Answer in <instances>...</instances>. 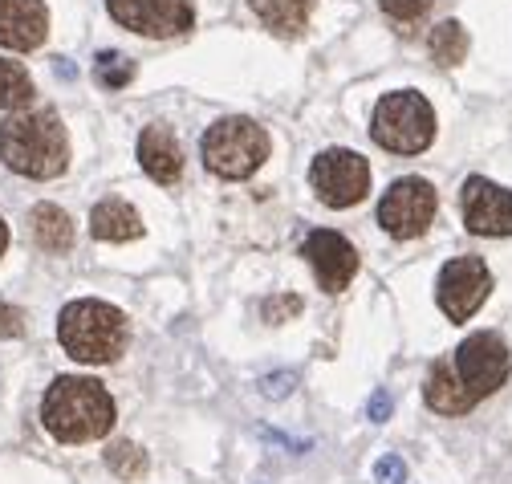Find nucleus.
Listing matches in <instances>:
<instances>
[{"label": "nucleus", "mask_w": 512, "mask_h": 484, "mask_svg": "<svg viewBox=\"0 0 512 484\" xmlns=\"http://www.w3.org/2000/svg\"><path fill=\"white\" fill-rule=\"evenodd\" d=\"M370 139L382 151L395 155H419L435 139V110L419 90H395L378 98L374 118H370Z\"/></svg>", "instance_id": "nucleus-5"}, {"label": "nucleus", "mask_w": 512, "mask_h": 484, "mask_svg": "<svg viewBox=\"0 0 512 484\" xmlns=\"http://www.w3.org/2000/svg\"><path fill=\"white\" fill-rule=\"evenodd\" d=\"M29 228H33V240L45 253H70L74 249V220L57 204H37L29 212Z\"/></svg>", "instance_id": "nucleus-16"}, {"label": "nucleus", "mask_w": 512, "mask_h": 484, "mask_svg": "<svg viewBox=\"0 0 512 484\" xmlns=\"http://www.w3.org/2000/svg\"><path fill=\"white\" fill-rule=\"evenodd\" d=\"M57 342L70 358L86 362V367L114 362L126 350V314L110 306V301L78 297L57 318Z\"/></svg>", "instance_id": "nucleus-4"}, {"label": "nucleus", "mask_w": 512, "mask_h": 484, "mask_svg": "<svg viewBox=\"0 0 512 484\" xmlns=\"http://www.w3.org/2000/svg\"><path fill=\"white\" fill-rule=\"evenodd\" d=\"M33 78H29V70L21 66V62H5L0 57V106L5 110H25L29 102H33Z\"/></svg>", "instance_id": "nucleus-19"}, {"label": "nucleus", "mask_w": 512, "mask_h": 484, "mask_svg": "<svg viewBox=\"0 0 512 484\" xmlns=\"http://www.w3.org/2000/svg\"><path fill=\"white\" fill-rule=\"evenodd\" d=\"M492 293V273L480 257H452L439 269L435 301L452 322H468Z\"/></svg>", "instance_id": "nucleus-9"}, {"label": "nucleus", "mask_w": 512, "mask_h": 484, "mask_svg": "<svg viewBox=\"0 0 512 484\" xmlns=\"http://www.w3.org/2000/svg\"><path fill=\"white\" fill-rule=\"evenodd\" d=\"M374 480H378V484H403V480H407V464H403L399 456H382V460L374 464Z\"/></svg>", "instance_id": "nucleus-26"}, {"label": "nucleus", "mask_w": 512, "mask_h": 484, "mask_svg": "<svg viewBox=\"0 0 512 484\" xmlns=\"http://www.w3.org/2000/svg\"><path fill=\"white\" fill-rule=\"evenodd\" d=\"M57 74H61V78H74V66H70V62H61V57H57Z\"/></svg>", "instance_id": "nucleus-29"}, {"label": "nucleus", "mask_w": 512, "mask_h": 484, "mask_svg": "<svg viewBox=\"0 0 512 484\" xmlns=\"http://www.w3.org/2000/svg\"><path fill=\"white\" fill-rule=\"evenodd\" d=\"M435 208H439V196H435V188L427 184V179L403 175L387 188V196H382L378 224L387 228L395 240H415L435 220Z\"/></svg>", "instance_id": "nucleus-8"}, {"label": "nucleus", "mask_w": 512, "mask_h": 484, "mask_svg": "<svg viewBox=\"0 0 512 484\" xmlns=\"http://www.w3.org/2000/svg\"><path fill=\"white\" fill-rule=\"evenodd\" d=\"M387 415H391V395L387 391H374L370 395V419L374 423H387Z\"/></svg>", "instance_id": "nucleus-27"}, {"label": "nucleus", "mask_w": 512, "mask_h": 484, "mask_svg": "<svg viewBox=\"0 0 512 484\" xmlns=\"http://www.w3.org/2000/svg\"><path fill=\"white\" fill-rule=\"evenodd\" d=\"M94 78H98L106 90H126V82L135 78V66L126 62L122 53L106 49V53H98V62H94Z\"/></svg>", "instance_id": "nucleus-21"}, {"label": "nucleus", "mask_w": 512, "mask_h": 484, "mask_svg": "<svg viewBox=\"0 0 512 484\" xmlns=\"http://www.w3.org/2000/svg\"><path fill=\"white\" fill-rule=\"evenodd\" d=\"M0 159L29 179H57L70 167V139L53 110L13 114L0 123Z\"/></svg>", "instance_id": "nucleus-3"}, {"label": "nucleus", "mask_w": 512, "mask_h": 484, "mask_svg": "<svg viewBox=\"0 0 512 484\" xmlns=\"http://www.w3.org/2000/svg\"><path fill=\"white\" fill-rule=\"evenodd\" d=\"M427 49H431V62L439 66H460L468 57V29L460 21H443L431 29L427 37Z\"/></svg>", "instance_id": "nucleus-18"}, {"label": "nucleus", "mask_w": 512, "mask_h": 484, "mask_svg": "<svg viewBox=\"0 0 512 484\" xmlns=\"http://www.w3.org/2000/svg\"><path fill=\"white\" fill-rule=\"evenodd\" d=\"M301 257L309 261V269L317 273V281H322L326 293H342V289L354 281V273H358V253H354V245H350L342 232H334V228L309 232L305 245H301Z\"/></svg>", "instance_id": "nucleus-12"}, {"label": "nucleus", "mask_w": 512, "mask_h": 484, "mask_svg": "<svg viewBox=\"0 0 512 484\" xmlns=\"http://www.w3.org/2000/svg\"><path fill=\"white\" fill-rule=\"evenodd\" d=\"M252 13L265 21V29L281 37H301L313 13V0H248Z\"/></svg>", "instance_id": "nucleus-17"}, {"label": "nucleus", "mask_w": 512, "mask_h": 484, "mask_svg": "<svg viewBox=\"0 0 512 484\" xmlns=\"http://www.w3.org/2000/svg\"><path fill=\"white\" fill-rule=\"evenodd\" d=\"M106 468L118 476V480H143L147 476V452L131 440H118L106 448Z\"/></svg>", "instance_id": "nucleus-20"}, {"label": "nucleus", "mask_w": 512, "mask_h": 484, "mask_svg": "<svg viewBox=\"0 0 512 484\" xmlns=\"http://www.w3.org/2000/svg\"><path fill=\"white\" fill-rule=\"evenodd\" d=\"M21 334H25V314L0 297V338H21Z\"/></svg>", "instance_id": "nucleus-25"}, {"label": "nucleus", "mask_w": 512, "mask_h": 484, "mask_svg": "<svg viewBox=\"0 0 512 484\" xmlns=\"http://www.w3.org/2000/svg\"><path fill=\"white\" fill-rule=\"evenodd\" d=\"M110 17L139 37H179L196 25L191 0H106Z\"/></svg>", "instance_id": "nucleus-10"}, {"label": "nucleus", "mask_w": 512, "mask_h": 484, "mask_svg": "<svg viewBox=\"0 0 512 484\" xmlns=\"http://www.w3.org/2000/svg\"><path fill=\"white\" fill-rule=\"evenodd\" d=\"M139 163H143V171L155 179V184H163V188L179 184V175H183V147L175 143L171 127L151 123L139 135Z\"/></svg>", "instance_id": "nucleus-14"}, {"label": "nucleus", "mask_w": 512, "mask_h": 484, "mask_svg": "<svg viewBox=\"0 0 512 484\" xmlns=\"http://www.w3.org/2000/svg\"><path fill=\"white\" fill-rule=\"evenodd\" d=\"M261 314H265L269 326H281V322H289V318L301 314V297H293V293H277V297H269L265 306H261Z\"/></svg>", "instance_id": "nucleus-23"}, {"label": "nucleus", "mask_w": 512, "mask_h": 484, "mask_svg": "<svg viewBox=\"0 0 512 484\" xmlns=\"http://www.w3.org/2000/svg\"><path fill=\"white\" fill-rule=\"evenodd\" d=\"M309 184H313V192H317V200H322V204H330V208H354L370 192V163L358 151L330 147V151H322V155L313 159Z\"/></svg>", "instance_id": "nucleus-7"}, {"label": "nucleus", "mask_w": 512, "mask_h": 484, "mask_svg": "<svg viewBox=\"0 0 512 484\" xmlns=\"http://www.w3.org/2000/svg\"><path fill=\"white\" fill-rule=\"evenodd\" d=\"M508 371H512V354L504 338L492 330H480V334H468L452 354L439 358L427 371L423 399L439 415H464L480 399L496 395L508 383Z\"/></svg>", "instance_id": "nucleus-1"}, {"label": "nucleus", "mask_w": 512, "mask_h": 484, "mask_svg": "<svg viewBox=\"0 0 512 484\" xmlns=\"http://www.w3.org/2000/svg\"><path fill=\"white\" fill-rule=\"evenodd\" d=\"M269 159V135L252 118H220L204 135V167L220 179H248Z\"/></svg>", "instance_id": "nucleus-6"}, {"label": "nucleus", "mask_w": 512, "mask_h": 484, "mask_svg": "<svg viewBox=\"0 0 512 484\" xmlns=\"http://www.w3.org/2000/svg\"><path fill=\"white\" fill-rule=\"evenodd\" d=\"M256 387H261L265 399H285V395L297 387V375H293V371H277V375H265Z\"/></svg>", "instance_id": "nucleus-24"}, {"label": "nucleus", "mask_w": 512, "mask_h": 484, "mask_svg": "<svg viewBox=\"0 0 512 484\" xmlns=\"http://www.w3.org/2000/svg\"><path fill=\"white\" fill-rule=\"evenodd\" d=\"M90 236L94 240H110V245H122V240H139L143 236V220H139V212L126 204V200L110 196V200L94 204V212H90Z\"/></svg>", "instance_id": "nucleus-15"}, {"label": "nucleus", "mask_w": 512, "mask_h": 484, "mask_svg": "<svg viewBox=\"0 0 512 484\" xmlns=\"http://www.w3.org/2000/svg\"><path fill=\"white\" fill-rule=\"evenodd\" d=\"M5 249H9V228H5V220H0V257H5Z\"/></svg>", "instance_id": "nucleus-28"}, {"label": "nucleus", "mask_w": 512, "mask_h": 484, "mask_svg": "<svg viewBox=\"0 0 512 484\" xmlns=\"http://www.w3.org/2000/svg\"><path fill=\"white\" fill-rule=\"evenodd\" d=\"M49 33V9L41 0H0V45L29 53Z\"/></svg>", "instance_id": "nucleus-13"}, {"label": "nucleus", "mask_w": 512, "mask_h": 484, "mask_svg": "<svg viewBox=\"0 0 512 484\" xmlns=\"http://www.w3.org/2000/svg\"><path fill=\"white\" fill-rule=\"evenodd\" d=\"M41 423L61 444H90L114 428V399L98 379L61 375L41 399Z\"/></svg>", "instance_id": "nucleus-2"}, {"label": "nucleus", "mask_w": 512, "mask_h": 484, "mask_svg": "<svg viewBox=\"0 0 512 484\" xmlns=\"http://www.w3.org/2000/svg\"><path fill=\"white\" fill-rule=\"evenodd\" d=\"M431 5L435 0H382V13H387L391 21H399V25H415L419 17L431 13Z\"/></svg>", "instance_id": "nucleus-22"}, {"label": "nucleus", "mask_w": 512, "mask_h": 484, "mask_svg": "<svg viewBox=\"0 0 512 484\" xmlns=\"http://www.w3.org/2000/svg\"><path fill=\"white\" fill-rule=\"evenodd\" d=\"M464 224L476 236H512V192L484 175H468L460 192Z\"/></svg>", "instance_id": "nucleus-11"}]
</instances>
